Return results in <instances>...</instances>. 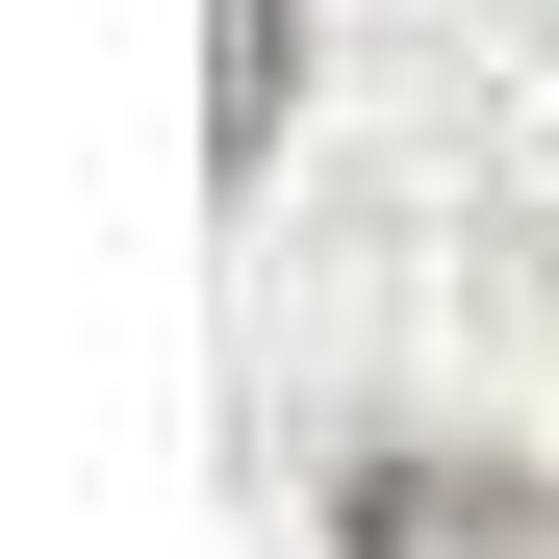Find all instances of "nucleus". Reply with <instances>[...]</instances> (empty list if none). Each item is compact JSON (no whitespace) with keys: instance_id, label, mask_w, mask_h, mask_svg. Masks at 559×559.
Here are the masks:
<instances>
[{"instance_id":"obj_1","label":"nucleus","mask_w":559,"mask_h":559,"mask_svg":"<svg viewBox=\"0 0 559 559\" xmlns=\"http://www.w3.org/2000/svg\"><path fill=\"white\" fill-rule=\"evenodd\" d=\"M331 559H559V484H534V457H356V484H331Z\"/></svg>"},{"instance_id":"obj_2","label":"nucleus","mask_w":559,"mask_h":559,"mask_svg":"<svg viewBox=\"0 0 559 559\" xmlns=\"http://www.w3.org/2000/svg\"><path fill=\"white\" fill-rule=\"evenodd\" d=\"M280 103H306V0H204V178H254Z\"/></svg>"}]
</instances>
